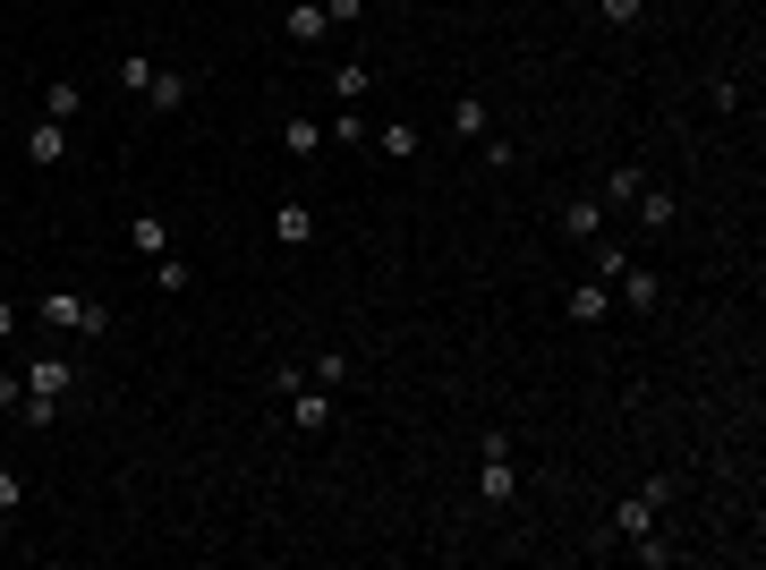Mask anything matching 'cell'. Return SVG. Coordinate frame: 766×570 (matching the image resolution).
Segmentation results:
<instances>
[{
	"instance_id": "obj_32",
	"label": "cell",
	"mask_w": 766,
	"mask_h": 570,
	"mask_svg": "<svg viewBox=\"0 0 766 570\" xmlns=\"http://www.w3.org/2000/svg\"><path fill=\"white\" fill-rule=\"evenodd\" d=\"M9 332H18V307H9V298H0V341H9Z\"/></svg>"
},
{
	"instance_id": "obj_2",
	"label": "cell",
	"mask_w": 766,
	"mask_h": 570,
	"mask_svg": "<svg viewBox=\"0 0 766 570\" xmlns=\"http://www.w3.org/2000/svg\"><path fill=\"white\" fill-rule=\"evenodd\" d=\"M511 494H519V469H511V435H503V426H485V443H478V503L503 511Z\"/></svg>"
},
{
	"instance_id": "obj_16",
	"label": "cell",
	"mask_w": 766,
	"mask_h": 570,
	"mask_svg": "<svg viewBox=\"0 0 766 570\" xmlns=\"http://www.w3.org/2000/svg\"><path fill=\"white\" fill-rule=\"evenodd\" d=\"M77 111H86V86H77V77H52V86H43V120H77Z\"/></svg>"
},
{
	"instance_id": "obj_7",
	"label": "cell",
	"mask_w": 766,
	"mask_h": 570,
	"mask_svg": "<svg viewBox=\"0 0 766 570\" xmlns=\"http://www.w3.org/2000/svg\"><path fill=\"white\" fill-rule=\"evenodd\" d=\"M26 392H43V401H68V392H77V366L43 349V358H34V366H26Z\"/></svg>"
},
{
	"instance_id": "obj_33",
	"label": "cell",
	"mask_w": 766,
	"mask_h": 570,
	"mask_svg": "<svg viewBox=\"0 0 766 570\" xmlns=\"http://www.w3.org/2000/svg\"><path fill=\"white\" fill-rule=\"evenodd\" d=\"M0 120H9V95H0Z\"/></svg>"
},
{
	"instance_id": "obj_9",
	"label": "cell",
	"mask_w": 766,
	"mask_h": 570,
	"mask_svg": "<svg viewBox=\"0 0 766 570\" xmlns=\"http://www.w3.org/2000/svg\"><path fill=\"white\" fill-rule=\"evenodd\" d=\"M188 77H179V68H154V86H145V111H154V120H171V111H188Z\"/></svg>"
},
{
	"instance_id": "obj_3",
	"label": "cell",
	"mask_w": 766,
	"mask_h": 570,
	"mask_svg": "<svg viewBox=\"0 0 766 570\" xmlns=\"http://www.w3.org/2000/svg\"><path fill=\"white\" fill-rule=\"evenodd\" d=\"M665 476H647V485H638V494H622V503H613V537L622 545H638V537H656V511H665Z\"/></svg>"
},
{
	"instance_id": "obj_11",
	"label": "cell",
	"mask_w": 766,
	"mask_h": 570,
	"mask_svg": "<svg viewBox=\"0 0 766 570\" xmlns=\"http://www.w3.org/2000/svg\"><path fill=\"white\" fill-rule=\"evenodd\" d=\"M282 154H289V162H316V154H324V120L289 111V120H282Z\"/></svg>"
},
{
	"instance_id": "obj_8",
	"label": "cell",
	"mask_w": 766,
	"mask_h": 570,
	"mask_svg": "<svg viewBox=\"0 0 766 570\" xmlns=\"http://www.w3.org/2000/svg\"><path fill=\"white\" fill-rule=\"evenodd\" d=\"M562 316H571L579 332H588V324H605V316H613V282H579L571 298H562Z\"/></svg>"
},
{
	"instance_id": "obj_31",
	"label": "cell",
	"mask_w": 766,
	"mask_h": 570,
	"mask_svg": "<svg viewBox=\"0 0 766 570\" xmlns=\"http://www.w3.org/2000/svg\"><path fill=\"white\" fill-rule=\"evenodd\" d=\"M18 503H26V485H18V476L0 469V519H18Z\"/></svg>"
},
{
	"instance_id": "obj_30",
	"label": "cell",
	"mask_w": 766,
	"mask_h": 570,
	"mask_svg": "<svg viewBox=\"0 0 766 570\" xmlns=\"http://www.w3.org/2000/svg\"><path fill=\"white\" fill-rule=\"evenodd\" d=\"M324 18H332V26H358V18H366V0H324Z\"/></svg>"
},
{
	"instance_id": "obj_1",
	"label": "cell",
	"mask_w": 766,
	"mask_h": 570,
	"mask_svg": "<svg viewBox=\"0 0 766 570\" xmlns=\"http://www.w3.org/2000/svg\"><path fill=\"white\" fill-rule=\"evenodd\" d=\"M34 324H43V332H111V307H102V298H77V289H43V298H34Z\"/></svg>"
},
{
	"instance_id": "obj_14",
	"label": "cell",
	"mask_w": 766,
	"mask_h": 570,
	"mask_svg": "<svg viewBox=\"0 0 766 570\" xmlns=\"http://www.w3.org/2000/svg\"><path fill=\"white\" fill-rule=\"evenodd\" d=\"M631 213H638V230H647V239H656V230H672V188H656V179H647V188L631 196Z\"/></svg>"
},
{
	"instance_id": "obj_17",
	"label": "cell",
	"mask_w": 766,
	"mask_h": 570,
	"mask_svg": "<svg viewBox=\"0 0 766 570\" xmlns=\"http://www.w3.org/2000/svg\"><path fill=\"white\" fill-rule=\"evenodd\" d=\"M154 68H162V61H145V52H128V61L111 68V86H120V95H136V102H145V86H154Z\"/></svg>"
},
{
	"instance_id": "obj_24",
	"label": "cell",
	"mask_w": 766,
	"mask_h": 570,
	"mask_svg": "<svg viewBox=\"0 0 766 570\" xmlns=\"http://www.w3.org/2000/svg\"><path fill=\"white\" fill-rule=\"evenodd\" d=\"M298 383H307V366H289V358H273V375H264V392H273V401H289Z\"/></svg>"
},
{
	"instance_id": "obj_4",
	"label": "cell",
	"mask_w": 766,
	"mask_h": 570,
	"mask_svg": "<svg viewBox=\"0 0 766 570\" xmlns=\"http://www.w3.org/2000/svg\"><path fill=\"white\" fill-rule=\"evenodd\" d=\"M282 417H289V426H298V435H324V426L341 417V392L307 375V383H298V392H289V401H282Z\"/></svg>"
},
{
	"instance_id": "obj_10",
	"label": "cell",
	"mask_w": 766,
	"mask_h": 570,
	"mask_svg": "<svg viewBox=\"0 0 766 570\" xmlns=\"http://www.w3.org/2000/svg\"><path fill=\"white\" fill-rule=\"evenodd\" d=\"M282 34H289V43H324V34H332L324 0H289V9H282Z\"/></svg>"
},
{
	"instance_id": "obj_22",
	"label": "cell",
	"mask_w": 766,
	"mask_h": 570,
	"mask_svg": "<svg viewBox=\"0 0 766 570\" xmlns=\"http://www.w3.org/2000/svg\"><path fill=\"white\" fill-rule=\"evenodd\" d=\"M366 86H375V68H358V61L332 68V95H341V102H366Z\"/></svg>"
},
{
	"instance_id": "obj_27",
	"label": "cell",
	"mask_w": 766,
	"mask_h": 570,
	"mask_svg": "<svg viewBox=\"0 0 766 570\" xmlns=\"http://www.w3.org/2000/svg\"><path fill=\"white\" fill-rule=\"evenodd\" d=\"M307 375H316V383H332V392H341V383H350V358H341V349H324V358H316V366H307Z\"/></svg>"
},
{
	"instance_id": "obj_23",
	"label": "cell",
	"mask_w": 766,
	"mask_h": 570,
	"mask_svg": "<svg viewBox=\"0 0 766 570\" xmlns=\"http://www.w3.org/2000/svg\"><path fill=\"white\" fill-rule=\"evenodd\" d=\"M638 188H647V171H638V162H622V171L605 179V196H597V205H631Z\"/></svg>"
},
{
	"instance_id": "obj_6",
	"label": "cell",
	"mask_w": 766,
	"mask_h": 570,
	"mask_svg": "<svg viewBox=\"0 0 766 570\" xmlns=\"http://www.w3.org/2000/svg\"><path fill=\"white\" fill-rule=\"evenodd\" d=\"M613 289H622V307H631V316H656V307H665V273H647V264H631Z\"/></svg>"
},
{
	"instance_id": "obj_25",
	"label": "cell",
	"mask_w": 766,
	"mask_h": 570,
	"mask_svg": "<svg viewBox=\"0 0 766 570\" xmlns=\"http://www.w3.org/2000/svg\"><path fill=\"white\" fill-rule=\"evenodd\" d=\"M9 417H18V426H52V417H61V401H43V392H26V401H18Z\"/></svg>"
},
{
	"instance_id": "obj_5",
	"label": "cell",
	"mask_w": 766,
	"mask_h": 570,
	"mask_svg": "<svg viewBox=\"0 0 766 570\" xmlns=\"http://www.w3.org/2000/svg\"><path fill=\"white\" fill-rule=\"evenodd\" d=\"M26 162H34V171H61V162H68V120H34L26 128Z\"/></svg>"
},
{
	"instance_id": "obj_29",
	"label": "cell",
	"mask_w": 766,
	"mask_h": 570,
	"mask_svg": "<svg viewBox=\"0 0 766 570\" xmlns=\"http://www.w3.org/2000/svg\"><path fill=\"white\" fill-rule=\"evenodd\" d=\"M26 401V366H0V409H18Z\"/></svg>"
},
{
	"instance_id": "obj_12",
	"label": "cell",
	"mask_w": 766,
	"mask_h": 570,
	"mask_svg": "<svg viewBox=\"0 0 766 570\" xmlns=\"http://www.w3.org/2000/svg\"><path fill=\"white\" fill-rule=\"evenodd\" d=\"M273 239H282L289 255L316 248V213H307V205H273Z\"/></svg>"
},
{
	"instance_id": "obj_20",
	"label": "cell",
	"mask_w": 766,
	"mask_h": 570,
	"mask_svg": "<svg viewBox=\"0 0 766 570\" xmlns=\"http://www.w3.org/2000/svg\"><path fill=\"white\" fill-rule=\"evenodd\" d=\"M451 128H460V136H485V95H451Z\"/></svg>"
},
{
	"instance_id": "obj_18",
	"label": "cell",
	"mask_w": 766,
	"mask_h": 570,
	"mask_svg": "<svg viewBox=\"0 0 766 570\" xmlns=\"http://www.w3.org/2000/svg\"><path fill=\"white\" fill-rule=\"evenodd\" d=\"M366 145H375V154H392V162H409V154H417V128H409V120H383Z\"/></svg>"
},
{
	"instance_id": "obj_13",
	"label": "cell",
	"mask_w": 766,
	"mask_h": 570,
	"mask_svg": "<svg viewBox=\"0 0 766 570\" xmlns=\"http://www.w3.org/2000/svg\"><path fill=\"white\" fill-rule=\"evenodd\" d=\"M638 255L622 248V239H605V230H597V239H588V273H597V282H622V273H631Z\"/></svg>"
},
{
	"instance_id": "obj_21",
	"label": "cell",
	"mask_w": 766,
	"mask_h": 570,
	"mask_svg": "<svg viewBox=\"0 0 766 570\" xmlns=\"http://www.w3.org/2000/svg\"><path fill=\"white\" fill-rule=\"evenodd\" d=\"M366 136H375V128L358 120V102H341V120L324 128V145H366Z\"/></svg>"
},
{
	"instance_id": "obj_19",
	"label": "cell",
	"mask_w": 766,
	"mask_h": 570,
	"mask_svg": "<svg viewBox=\"0 0 766 570\" xmlns=\"http://www.w3.org/2000/svg\"><path fill=\"white\" fill-rule=\"evenodd\" d=\"M128 239H136V255H145V264H154V255H171V222H162V213H136V230H128Z\"/></svg>"
},
{
	"instance_id": "obj_15",
	"label": "cell",
	"mask_w": 766,
	"mask_h": 570,
	"mask_svg": "<svg viewBox=\"0 0 766 570\" xmlns=\"http://www.w3.org/2000/svg\"><path fill=\"white\" fill-rule=\"evenodd\" d=\"M597 230H605V205H597V196H579V205H562V239H579V248H588Z\"/></svg>"
},
{
	"instance_id": "obj_28",
	"label": "cell",
	"mask_w": 766,
	"mask_h": 570,
	"mask_svg": "<svg viewBox=\"0 0 766 570\" xmlns=\"http://www.w3.org/2000/svg\"><path fill=\"white\" fill-rule=\"evenodd\" d=\"M145 273H154V289H188V264H179V255H154Z\"/></svg>"
},
{
	"instance_id": "obj_26",
	"label": "cell",
	"mask_w": 766,
	"mask_h": 570,
	"mask_svg": "<svg viewBox=\"0 0 766 570\" xmlns=\"http://www.w3.org/2000/svg\"><path fill=\"white\" fill-rule=\"evenodd\" d=\"M597 18H605V26H638V18H647V0H597Z\"/></svg>"
}]
</instances>
